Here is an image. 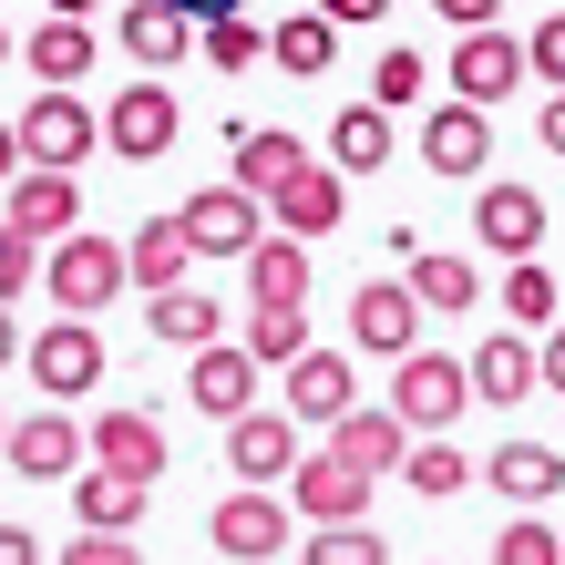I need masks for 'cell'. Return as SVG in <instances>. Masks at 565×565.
Masks as SVG:
<instances>
[{
    "mask_svg": "<svg viewBox=\"0 0 565 565\" xmlns=\"http://www.w3.org/2000/svg\"><path fill=\"white\" fill-rule=\"evenodd\" d=\"M42 298L62 319H93V309H114L124 298V237H62V247H42Z\"/></svg>",
    "mask_w": 565,
    "mask_h": 565,
    "instance_id": "obj_1",
    "label": "cell"
},
{
    "mask_svg": "<svg viewBox=\"0 0 565 565\" xmlns=\"http://www.w3.org/2000/svg\"><path fill=\"white\" fill-rule=\"evenodd\" d=\"M11 135H21V164H52V175H73V164L104 145V114H93L83 93H31V104L11 114Z\"/></svg>",
    "mask_w": 565,
    "mask_h": 565,
    "instance_id": "obj_2",
    "label": "cell"
},
{
    "mask_svg": "<svg viewBox=\"0 0 565 565\" xmlns=\"http://www.w3.org/2000/svg\"><path fill=\"white\" fill-rule=\"evenodd\" d=\"M462 402H473V381H462V360L443 350H412V360H391V412H402L412 443H431V431H452Z\"/></svg>",
    "mask_w": 565,
    "mask_h": 565,
    "instance_id": "obj_3",
    "label": "cell"
},
{
    "mask_svg": "<svg viewBox=\"0 0 565 565\" xmlns=\"http://www.w3.org/2000/svg\"><path fill=\"white\" fill-rule=\"evenodd\" d=\"M175 226H185L195 268H206V257H247L257 237H268V206H257L247 185H206V195H185V206H175Z\"/></svg>",
    "mask_w": 565,
    "mask_h": 565,
    "instance_id": "obj_4",
    "label": "cell"
},
{
    "mask_svg": "<svg viewBox=\"0 0 565 565\" xmlns=\"http://www.w3.org/2000/svg\"><path fill=\"white\" fill-rule=\"evenodd\" d=\"M21 371L42 381V402H83V391L104 381V340H93V319H42V340H21Z\"/></svg>",
    "mask_w": 565,
    "mask_h": 565,
    "instance_id": "obj_5",
    "label": "cell"
},
{
    "mask_svg": "<svg viewBox=\"0 0 565 565\" xmlns=\"http://www.w3.org/2000/svg\"><path fill=\"white\" fill-rule=\"evenodd\" d=\"M288 504H298V524H371V473L340 462L329 443H309L288 473Z\"/></svg>",
    "mask_w": 565,
    "mask_h": 565,
    "instance_id": "obj_6",
    "label": "cell"
},
{
    "mask_svg": "<svg viewBox=\"0 0 565 565\" xmlns=\"http://www.w3.org/2000/svg\"><path fill=\"white\" fill-rule=\"evenodd\" d=\"M350 350L360 360H412L422 350V298L402 278H360V298H350Z\"/></svg>",
    "mask_w": 565,
    "mask_h": 565,
    "instance_id": "obj_7",
    "label": "cell"
},
{
    "mask_svg": "<svg viewBox=\"0 0 565 565\" xmlns=\"http://www.w3.org/2000/svg\"><path fill=\"white\" fill-rule=\"evenodd\" d=\"M11 462L21 483H73L83 473V422L62 412V402H42V412H11Z\"/></svg>",
    "mask_w": 565,
    "mask_h": 565,
    "instance_id": "obj_8",
    "label": "cell"
},
{
    "mask_svg": "<svg viewBox=\"0 0 565 565\" xmlns=\"http://www.w3.org/2000/svg\"><path fill=\"white\" fill-rule=\"evenodd\" d=\"M206 545H216L226 565H268V555H288V504H278V493H257V483H237V493L206 514Z\"/></svg>",
    "mask_w": 565,
    "mask_h": 565,
    "instance_id": "obj_9",
    "label": "cell"
},
{
    "mask_svg": "<svg viewBox=\"0 0 565 565\" xmlns=\"http://www.w3.org/2000/svg\"><path fill=\"white\" fill-rule=\"evenodd\" d=\"M504 93H524V42L514 31H452V104L493 114Z\"/></svg>",
    "mask_w": 565,
    "mask_h": 565,
    "instance_id": "obj_10",
    "label": "cell"
},
{
    "mask_svg": "<svg viewBox=\"0 0 565 565\" xmlns=\"http://www.w3.org/2000/svg\"><path fill=\"white\" fill-rule=\"evenodd\" d=\"M0 226L31 237V247H62V237L83 226V185L52 175V164H21V175H11V216H0Z\"/></svg>",
    "mask_w": 565,
    "mask_h": 565,
    "instance_id": "obj_11",
    "label": "cell"
},
{
    "mask_svg": "<svg viewBox=\"0 0 565 565\" xmlns=\"http://www.w3.org/2000/svg\"><path fill=\"white\" fill-rule=\"evenodd\" d=\"M175 124H185V114H175V93L145 73V83H124V104L104 114V145H114L124 164H154V154H175Z\"/></svg>",
    "mask_w": 565,
    "mask_h": 565,
    "instance_id": "obj_12",
    "label": "cell"
},
{
    "mask_svg": "<svg viewBox=\"0 0 565 565\" xmlns=\"http://www.w3.org/2000/svg\"><path fill=\"white\" fill-rule=\"evenodd\" d=\"M83 452L104 462V473H124V483H154V473H164V422H154L145 402H114L104 422L83 431Z\"/></svg>",
    "mask_w": 565,
    "mask_h": 565,
    "instance_id": "obj_13",
    "label": "cell"
},
{
    "mask_svg": "<svg viewBox=\"0 0 565 565\" xmlns=\"http://www.w3.org/2000/svg\"><path fill=\"white\" fill-rule=\"evenodd\" d=\"M268 216H278V237H298V247H309V237H329V226L350 216V175L309 154V164H298V175L268 195Z\"/></svg>",
    "mask_w": 565,
    "mask_h": 565,
    "instance_id": "obj_14",
    "label": "cell"
},
{
    "mask_svg": "<svg viewBox=\"0 0 565 565\" xmlns=\"http://www.w3.org/2000/svg\"><path fill=\"white\" fill-rule=\"evenodd\" d=\"M298 452H309V443H298V422H288V412H237V422H226V462H237V483H257V493L288 483V473H298Z\"/></svg>",
    "mask_w": 565,
    "mask_h": 565,
    "instance_id": "obj_15",
    "label": "cell"
},
{
    "mask_svg": "<svg viewBox=\"0 0 565 565\" xmlns=\"http://www.w3.org/2000/svg\"><path fill=\"white\" fill-rule=\"evenodd\" d=\"M473 237L504 257V268L514 257H545V195L535 185H483L473 195Z\"/></svg>",
    "mask_w": 565,
    "mask_h": 565,
    "instance_id": "obj_16",
    "label": "cell"
},
{
    "mask_svg": "<svg viewBox=\"0 0 565 565\" xmlns=\"http://www.w3.org/2000/svg\"><path fill=\"white\" fill-rule=\"evenodd\" d=\"M278 381H288V422H319V431H329V422H340V412L360 402V371H350L340 350H319V340L298 350Z\"/></svg>",
    "mask_w": 565,
    "mask_h": 565,
    "instance_id": "obj_17",
    "label": "cell"
},
{
    "mask_svg": "<svg viewBox=\"0 0 565 565\" xmlns=\"http://www.w3.org/2000/svg\"><path fill=\"white\" fill-rule=\"evenodd\" d=\"M483 483L504 493L514 514H545L555 493H565V443H493V462H483Z\"/></svg>",
    "mask_w": 565,
    "mask_h": 565,
    "instance_id": "obj_18",
    "label": "cell"
},
{
    "mask_svg": "<svg viewBox=\"0 0 565 565\" xmlns=\"http://www.w3.org/2000/svg\"><path fill=\"white\" fill-rule=\"evenodd\" d=\"M257 381H268V371H257V360L247 350H195V371H185V402L195 412H206V422H237V412H257Z\"/></svg>",
    "mask_w": 565,
    "mask_h": 565,
    "instance_id": "obj_19",
    "label": "cell"
},
{
    "mask_svg": "<svg viewBox=\"0 0 565 565\" xmlns=\"http://www.w3.org/2000/svg\"><path fill=\"white\" fill-rule=\"evenodd\" d=\"M422 164H431V175H483V164H493V114H473V104L422 114Z\"/></svg>",
    "mask_w": 565,
    "mask_h": 565,
    "instance_id": "obj_20",
    "label": "cell"
},
{
    "mask_svg": "<svg viewBox=\"0 0 565 565\" xmlns=\"http://www.w3.org/2000/svg\"><path fill=\"white\" fill-rule=\"evenodd\" d=\"M185 52H195V21L175 11V0H124V62H145V73L164 83Z\"/></svg>",
    "mask_w": 565,
    "mask_h": 565,
    "instance_id": "obj_21",
    "label": "cell"
},
{
    "mask_svg": "<svg viewBox=\"0 0 565 565\" xmlns=\"http://www.w3.org/2000/svg\"><path fill=\"white\" fill-rule=\"evenodd\" d=\"M21 62L42 73V93H73V83L93 73V62H104V31H93V21H62V11H52V21L21 42Z\"/></svg>",
    "mask_w": 565,
    "mask_h": 565,
    "instance_id": "obj_22",
    "label": "cell"
},
{
    "mask_svg": "<svg viewBox=\"0 0 565 565\" xmlns=\"http://www.w3.org/2000/svg\"><path fill=\"white\" fill-rule=\"evenodd\" d=\"M329 452H340V462H360V473L381 483V473H402L412 431H402V412H391V402H381V412H360V402H350L340 422H329Z\"/></svg>",
    "mask_w": 565,
    "mask_h": 565,
    "instance_id": "obj_23",
    "label": "cell"
},
{
    "mask_svg": "<svg viewBox=\"0 0 565 565\" xmlns=\"http://www.w3.org/2000/svg\"><path fill=\"white\" fill-rule=\"evenodd\" d=\"M145 329H154L164 350H216V340H226V309L185 278V288H154V298H145Z\"/></svg>",
    "mask_w": 565,
    "mask_h": 565,
    "instance_id": "obj_24",
    "label": "cell"
},
{
    "mask_svg": "<svg viewBox=\"0 0 565 565\" xmlns=\"http://www.w3.org/2000/svg\"><path fill=\"white\" fill-rule=\"evenodd\" d=\"M124 278H135L145 298H154V288H185V278H195V247H185V226H175V216H145L135 237H124Z\"/></svg>",
    "mask_w": 565,
    "mask_h": 565,
    "instance_id": "obj_25",
    "label": "cell"
},
{
    "mask_svg": "<svg viewBox=\"0 0 565 565\" xmlns=\"http://www.w3.org/2000/svg\"><path fill=\"white\" fill-rule=\"evenodd\" d=\"M145 493L154 483H124V473H104V462H83L73 473V524L83 535H124V524H145Z\"/></svg>",
    "mask_w": 565,
    "mask_h": 565,
    "instance_id": "obj_26",
    "label": "cell"
},
{
    "mask_svg": "<svg viewBox=\"0 0 565 565\" xmlns=\"http://www.w3.org/2000/svg\"><path fill=\"white\" fill-rule=\"evenodd\" d=\"M402 288L422 298V319H462V309L483 298V268H473V257H452V247H422Z\"/></svg>",
    "mask_w": 565,
    "mask_h": 565,
    "instance_id": "obj_27",
    "label": "cell"
},
{
    "mask_svg": "<svg viewBox=\"0 0 565 565\" xmlns=\"http://www.w3.org/2000/svg\"><path fill=\"white\" fill-rule=\"evenodd\" d=\"M298 164H309V145H298L288 124H247V135H237V175H226V185H247L257 206H268V195L298 175Z\"/></svg>",
    "mask_w": 565,
    "mask_h": 565,
    "instance_id": "obj_28",
    "label": "cell"
},
{
    "mask_svg": "<svg viewBox=\"0 0 565 565\" xmlns=\"http://www.w3.org/2000/svg\"><path fill=\"white\" fill-rule=\"evenodd\" d=\"M237 268L257 288V309H309V247H298V237H257Z\"/></svg>",
    "mask_w": 565,
    "mask_h": 565,
    "instance_id": "obj_29",
    "label": "cell"
},
{
    "mask_svg": "<svg viewBox=\"0 0 565 565\" xmlns=\"http://www.w3.org/2000/svg\"><path fill=\"white\" fill-rule=\"evenodd\" d=\"M462 381H473V402H524V391H535V340H524V329L483 340L473 360H462Z\"/></svg>",
    "mask_w": 565,
    "mask_h": 565,
    "instance_id": "obj_30",
    "label": "cell"
},
{
    "mask_svg": "<svg viewBox=\"0 0 565 565\" xmlns=\"http://www.w3.org/2000/svg\"><path fill=\"white\" fill-rule=\"evenodd\" d=\"M268 62H278V73H288V83H319V73H329V62H340V31H329L319 11H288V21L268 31Z\"/></svg>",
    "mask_w": 565,
    "mask_h": 565,
    "instance_id": "obj_31",
    "label": "cell"
},
{
    "mask_svg": "<svg viewBox=\"0 0 565 565\" xmlns=\"http://www.w3.org/2000/svg\"><path fill=\"white\" fill-rule=\"evenodd\" d=\"M329 164H340V175H381V164H391V114L350 104L340 124H329Z\"/></svg>",
    "mask_w": 565,
    "mask_h": 565,
    "instance_id": "obj_32",
    "label": "cell"
},
{
    "mask_svg": "<svg viewBox=\"0 0 565 565\" xmlns=\"http://www.w3.org/2000/svg\"><path fill=\"white\" fill-rule=\"evenodd\" d=\"M402 483L422 493V504H452V493L473 483V462H462L452 431H431V443H412V452H402Z\"/></svg>",
    "mask_w": 565,
    "mask_h": 565,
    "instance_id": "obj_33",
    "label": "cell"
},
{
    "mask_svg": "<svg viewBox=\"0 0 565 565\" xmlns=\"http://www.w3.org/2000/svg\"><path fill=\"white\" fill-rule=\"evenodd\" d=\"M504 319L514 329H555L565 319V288H555L545 257H514V268H504Z\"/></svg>",
    "mask_w": 565,
    "mask_h": 565,
    "instance_id": "obj_34",
    "label": "cell"
},
{
    "mask_svg": "<svg viewBox=\"0 0 565 565\" xmlns=\"http://www.w3.org/2000/svg\"><path fill=\"white\" fill-rule=\"evenodd\" d=\"M237 350L257 360V371H288V360H298V350H309V309H257Z\"/></svg>",
    "mask_w": 565,
    "mask_h": 565,
    "instance_id": "obj_35",
    "label": "cell"
},
{
    "mask_svg": "<svg viewBox=\"0 0 565 565\" xmlns=\"http://www.w3.org/2000/svg\"><path fill=\"white\" fill-rule=\"evenodd\" d=\"M298 565H391V535L381 524H319V535L298 545Z\"/></svg>",
    "mask_w": 565,
    "mask_h": 565,
    "instance_id": "obj_36",
    "label": "cell"
},
{
    "mask_svg": "<svg viewBox=\"0 0 565 565\" xmlns=\"http://www.w3.org/2000/svg\"><path fill=\"white\" fill-rule=\"evenodd\" d=\"M195 42H206V62H216V73H247V62H268V31H257L247 11L206 21V31H195Z\"/></svg>",
    "mask_w": 565,
    "mask_h": 565,
    "instance_id": "obj_37",
    "label": "cell"
},
{
    "mask_svg": "<svg viewBox=\"0 0 565 565\" xmlns=\"http://www.w3.org/2000/svg\"><path fill=\"white\" fill-rule=\"evenodd\" d=\"M422 93H431V62L391 42V52H381V73H371V104H381V114H402V104H422Z\"/></svg>",
    "mask_w": 565,
    "mask_h": 565,
    "instance_id": "obj_38",
    "label": "cell"
},
{
    "mask_svg": "<svg viewBox=\"0 0 565 565\" xmlns=\"http://www.w3.org/2000/svg\"><path fill=\"white\" fill-rule=\"evenodd\" d=\"M493 565H565V535L535 524V514H514L504 535H493Z\"/></svg>",
    "mask_w": 565,
    "mask_h": 565,
    "instance_id": "obj_39",
    "label": "cell"
},
{
    "mask_svg": "<svg viewBox=\"0 0 565 565\" xmlns=\"http://www.w3.org/2000/svg\"><path fill=\"white\" fill-rule=\"evenodd\" d=\"M524 73H535L545 93H565V11L535 21V42H524Z\"/></svg>",
    "mask_w": 565,
    "mask_h": 565,
    "instance_id": "obj_40",
    "label": "cell"
},
{
    "mask_svg": "<svg viewBox=\"0 0 565 565\" xmlns=\"http://www.w3.org/2000/svg\"><path fill=\"white\" fill-rule=\"evenodd\" d=\"M31 288H42V247L0 226V309H11V298H31Z\"/></svg>",
    "mask_w": 565,
    "mask_h": 565,
    "instance_id": "obj_41",
    "label": "cell"
},
{
    "mask_svg": "<svg viewBox=\"0 0 565 565\" xmlns=\"http://www.w3.org/2000/svg\"><path fill=\"white\" fill-rule=\"evenodd\" d=\"M62 565H145V545H135V535H73V545H62Z\"/></svg>",
    "mask_w": 565,
    "mask_h": 565,
    "instance_id": "obj_42",
    "label": "cell"
},
{
    "mask_svg": "<svg viewBox=\"0 0 565 565\" xmlns=\"http://www.w3.org/2000/svg\"><path fill=\"white\" fill-rule=\"evenodd\" d=\"M319 21H329V31H381L391 0H319Z\"/></svg>",
    "mask_w": 565,
    "mask_h": 565,
    "instance_id": "obj_43",
    "label": "cell"
},
{
    "mask_svg": "<svg viewBox=\"0 0 565 565\" xmlns=\"http://www.w3.org/2000/svg\"><path fill=\"white\" fill-rule=\"evenodd\" d=\"M431 11H443V31H493V21H504V0H431Z\"/></svg>",
    "mask_w": 565,
    "mask_h": 565,
    "instance_id": "obj_44",
    "label": "cell"
},
{
    "mask_svg": "<svg viewBox=\"0 0 565 565\" xmlns=\"http://www.w3.org/2000/svg\"><path fill=\"white\" fill-rule=\"evenodd\" d=\"M535 381H545V391H565V319L545 329V350H535Z\"/></svg>",
    "mask_w": 565,
    "mask_h": 565,
    "instance_id": "obj_45",
    "label": "cell"
},
{
    "mask_svg": "<svg viewBox=\"0 0 565 565\" xmlns=\"http://www.w3.org/2000/svg\"><path fill=\"white\" fill-rule=\"evenodd\" d=\"M0 565H42V535L31 524H0Z\"/></svg>",
    "mask_w": 565,
    "mask_h": 565,
    "instance_id": "obj_46",
    "label": "cell"
},
{
    "mask_svg": "<svg viewBox=\"0 0 565 565\" xmlns=\"http://www.w3.org/2000/svg\"><path fill=\"white\" fill-rule=\"evenodd\" d=\"M535 135H545V154H565V93H545V114H535Z\"/></svg>",
    "mask_w": 565,
    "mask_h": 565,
    "instance_id": "obj_47",
    "label": "cell"
},
{
    "mask_svg": "<svg viewBox=\"0 0 565 565\" xmlns=\"http://www.w3.org/2000/svg\"><path fill=\"white\" fill-rule=\"evenodd\" d=\"M21 175V135H11V114H0V185Z\"/></svg>",
    "mask_w": 565,
    "mask_h": 565,
    "instance_id": "obj_48",
    "label": "cell"
},
{
    "mask_svg": "<svg viewBox=\"0 0 565 565\" xmlns=\"http://www.w3.org/2000/svg\"><path fill=\"white\" fill-rule=\"evenodd\" d=\"M11 360H21V319L0 309V371H11Z\"/></svg>",
    "mask_w": 565,
    "mask_h": 565,
    "instance_id": "obj_49",
    "label": "cell"
},
{
    "mask_svg": "<svg viewBox=\"0 0 565 565\" xmlns=\"http://www.w3.org/2000/svg\"><path fill=\"white\" fill-rule=\"evenodd\" d=\"M175 11H185V21H226L237 0H175Z\"/></svg>",
    "mask_w": 565,
    "mask_h": 565,
    "instance_id": "obj_50",
    "label": "cell"
},
{
    "mask_svg": "<svg viewBox=\"0 0 565 565\" xmlns=\"http://www.w3.org/2000/svg\"><path fill=\"white\" fill-rule=\"evenodd\" d=\"M52 11H62V21H93V11H104V0H52Z\"/></svg>",
    "mask_w": 565,
    "mask_h": 565,
    "instance_id": "obj_51",
    "label": "cell"
},
{
    "mask_svg": "<svg viewBox=\"0 0 565 565\" xmlns=\"http://www.w3.org/2000/svg\"><path fill=\"white\" fill-rule=\"evenodd\" d=\"M0 452H11V402H0Z\"/></svg>",
    "mask_w": 565,
    "mask_h": 565,
    "instance_id": "obj_52",
    "label": "cell"
},
{
    "mask_svg": "<svg viewBox=\"0 0 565 565\" xmlns=\"http://www.w3.org/2000/svg\"><path fill=\"white\" fill-rule=\"evenodd\" d=\"M11 52H21V42H11V31H0V62H11Z\"/></svg>",
    "mask_w": 565,
    "mask_h": 565,
    "instance_id": "obj_53",
    "label": "cell"
}]
</instances>
